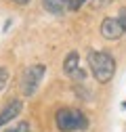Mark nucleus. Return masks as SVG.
<instances>
[{
  "mask_svg": "<svg viewBox=\"0 0 126 132\" xmlns=\"http://www.w3.org/2000/svg\"><path fill=\"white\" fill-rule=\"evenodd\" d=\"M44 73H46V65H42V63L29 65V67L23 71V76H21V90H23L25 96H34L36 94Z\"/></svg>",
  "mask_w": 126,
  "mask_h": 132,
  "instance_id": "obj_3",
  "label": "nucleus"
},
{
  "mask_svg": "<svg viewBox=\"0 0 126 132\" xmlns=\"http://www.w3.org/2000/svg\"><path fill=\"white\" fill-rule=\"evenodd\" d=\"M124 34H126V25L122 23L120 17H107V19H103V23H101V36L105 40H118Z\"/></svg>",
  "mask_w": 126,
  "mask_h": 132,
  "instance_id": "obj_5",
  "label": "nucleus"
},
{
  "mask_svg": "<svg viewBox=\"0 0 126 132\" xmlns=\"http://www.w3.org/2000/svg\"><path fill=\"white\" fill-rule=\"evenodd\" d=\"M63 71H65V76L72 78V80H78V82L86 80V71L80 67V55L76 51L65 55V59H63Z\"/></svg>",
  "mask_w": 126,
  "mask_h": 132,
  "instance_id": "obj_4",
  "label": "nucleus"
},
{
  "mask_svg": "<svg viewBox=\"0 0 126 132\" xmlns=\"http://www.w3.org/2000/svg\"><path fill=\"white\" fill-rule=\"evenodd\" d=\"M21 111H23V101H21V98H13V101H9L2 107V111H0V128H4L9 122H13Z\"/></svg>",
  "mask_w": 126,
  "mask_h": 132,
  "instance_id": "obj_6",
  "label": "nucleus"
},
{
  "mask_svg": "<svg viewBox=\"0 0 126 132\" xmlns=\"http://www.w3.org/2000/svg\"><path fill=\"white\" fill-rule=\"evenodd\" d=\"M9 78H11L9 69L6 67H0V92H4V88L9 86Z\"/></svg>",
  "mask_w": 126,
  "mask_h": 132,
  "instance_id": "obj_8",
  "label": "nucleus"
},
{
  "mask_svg": "<svg viewBox=\"0 0 126 132\" xmlns=\"http://www.w3.org/2000/svg\"><path fill=\"white\" fill-rule=\"evenodd\" d=\"M88 2H90L92 9H103V6H107V4H112L114 0H88Z\"/></svg>",
  "mask_w": 126,
  "mask_h": 132,
  "instance_id": "obj_10",
  "label": "nucleus"
},
{
  "mask_svg": "<svg viewBox=\"0 0 126 132\" xmlns=\"http://www.w3.org/2000/svg\"><path fill=\"white\" fill-rule=\"evenodd\" d=\"M55 124L59 132H78L88 128V118L74 107H61L55 113Z\"/></svg>",
  "mask_w": 126,
  "mask_h": 132,
  "instance_id": "obj_2",
  "label": "nucleus"
},
{
  "mask_svg": "<svg viewBox=\"0 0 126 132\" xmlns=\"http://www.w3.org/2000/svg\"><path fill=\"white\" fill-rule=\"evenodd\" d=\"M42 6L51 15H65L72 9V0H42Z\"/></svg>",
  "mask_w": 126,
  "mask_h": 132,
  "instance_id": "obj_7",
  "label": "nucleus"
},
{
  "mask_svg": "<svg viewBox=\"0 0 126 132\" xmlns=\"http://www.w3.org/2000/svg\"><path fill=\"white\" fill-rule=\"evenodd\" d=\"M84 2H88V0H72V9H69V11H78Z\"/></svg>",
  "mask_w": 126,
  "mask_h": 132,
  "instance_id": "obj_11",
  "label": "nucleus"
},
{
  "mask_svg": "<svg viewBox=\"0 0 126 132\" xmlns=\"http://www.w3.org/2000/svg\"><path fill=\"white\" fill-rule=\"evenodd\" d=\"M122 109H126V101H124V103H122Z\"/></svg>",
  "mask_w": 126,
  "mask_h": 132,
  "instance_id": "obj_13",
  "label": "nucleus"
},
{
  "mask_svg": "<svg viewBox=\"0 0 126 132\" xmlns=\"http://www.w3.org/2000/svg\"><path fill=\"white\" fill-rule=\"evenodd\" d=\"M88 67H90L94 80L101 82V84H107L116 73V59L105 51H90L88 53Z\"/></svg>",
  "mask_w": 126,
  "mask_h": 132,
  "instance_id": "obj_1",
  "label": "nucleus"
},
{
  "mask_svg": "<svg viewBox=\"0 0 126 132\" xmlns=\"http://www.w3.org/2000/svg\"><path fill=\"white\" fill-rule=\"evenodd\" d=\"M4 132H29V124H27V122H19L17 126H13V128H6Z\"/></svg>",
  "mask_w": 126,
  "mask_h": 132,
  "instance_id": "obj_9",
  "label": "nucleus"
},
{
  "mask_svg": "<svg viewBox=\"0 0 126 132\" xmlns=\"http://www.w3.org/2000/svg\"><path fill=\"white\" fill-rule=\"evenodd\" d=\"M11 2H15V4H19V6H23V4H27L29 0H11Z\"/></svg>",
  "mask_w": 126,
  "mask_h": 132,
  "instance_id": "obj_12",
  "label": "nucleus"
}]
</instances>
